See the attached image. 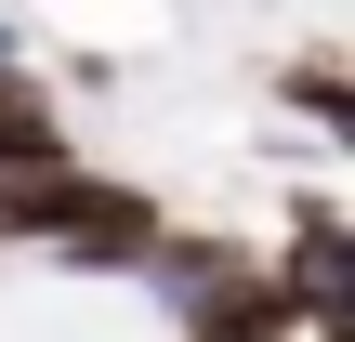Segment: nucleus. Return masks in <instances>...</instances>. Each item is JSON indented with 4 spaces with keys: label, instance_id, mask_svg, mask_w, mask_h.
I'll return each mask as SVG.
<instances>
[{
    "label": "nucleus",
    "instance_id": "f257e3e1",
    "mask_svg": "<svg viewBox=\"0 0 355 342\" xmlns=\"http://www.w3.org/2000/svg\"><path fill=\"white\" fill-rule=\"evenodd\" d=\"M0 250H92V264H132V250H158V198L40 158V171H0Z\"/></svg>",
    "mask_w": 355,
    "mask_h": 342
},
{
    "label": "nucleus",
    "instance_id": "f03ea898",
    "mask_svg": "<svg viewBox=\"0 0 355 342\" xmlns=\"http://www.w3.org/2000/svg\"><path fill=\"white\" fill-rule=\"evenodd\" d=\"M316 316L277 290V264H250V277H211V303L184 316V342H303Z\"/></svg>",
    "mask_w": 355,
    "mask_h": 342
},
{
    "label": "nucleus",
    "instance_id": "7ed1b4c3",
    "mask_svg": "<svg viewBox=\"0 0 355 342\" xmlns=\"http://www.w3.org/2000/svg\"><path fill=\"white\" fill-rule=\"evenodd\" d=\"M303 342H329V330H303Z\"/></svg>",
    "mask_w": 355,
    "mask_h": 342
}]
</instances>
